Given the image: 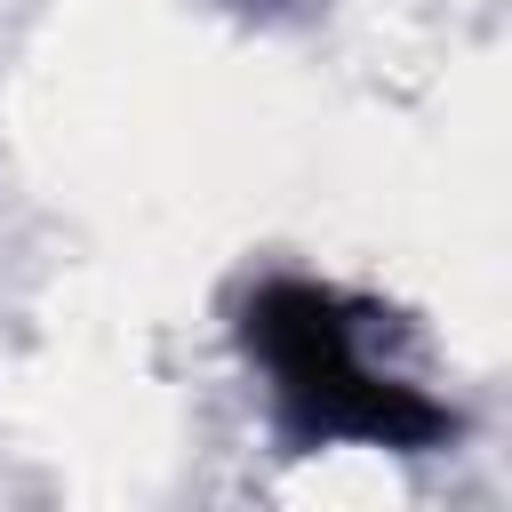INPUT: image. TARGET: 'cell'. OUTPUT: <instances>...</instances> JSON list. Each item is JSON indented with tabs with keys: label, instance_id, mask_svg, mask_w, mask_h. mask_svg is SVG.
<instances>
[{
	"label": "cell",
	"instance_id": "1",
	"mask_svg": "<svg viewBox=\"0 0 512 512\" xmlns=\"http://www.w3.org/2000/svg\"><path fill=\"white\" fill-rule=\"evenodd\" d=\"M392 336V312H376L352 288L272 272L240 296V352L272 400V424L288 448H392L424 456L456 440V408L424 392L400 360L376 344Z\"/></svg>",
	"mask_w": 512,
	"mask_h": 512
}]
</instances>
